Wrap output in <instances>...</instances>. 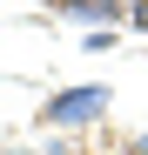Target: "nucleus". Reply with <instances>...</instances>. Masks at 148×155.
I'll use <instances>...</instances> for the list:
<instances>
[{
    "label": "nucleus",
    "mask_w": 148,
    "mask_h": 155,
    "mask_svg": "<svg viewBox=\"0 0 148 155\" xmlns=\"http://www.w3.org/2000/svg\"><path fill=\"white\" fill-rule=\"evenodd\" d=\"M108 115V88L101 81H81V88H67V94H54L40 108V121L47 128H74V121H101Z\"/></svg>",
    "instance_id": "obj_1"
},
{
    "label": "nucleus",
    "mask_w": 148,
    "mask_h": 155,
    "mask_svg": "<svg viewBox=\"0 0 148 155\" xmlns=\"http://www.w3.org/2000/svg\"><path fill=\"white\" fill-rule=\"evenodd\" d=\"M128 14H135V27H141V34H148V7H141V0H135V7H128Z\"/></svg>",
    "instance_id": "obj_2"
}]
</instances>
